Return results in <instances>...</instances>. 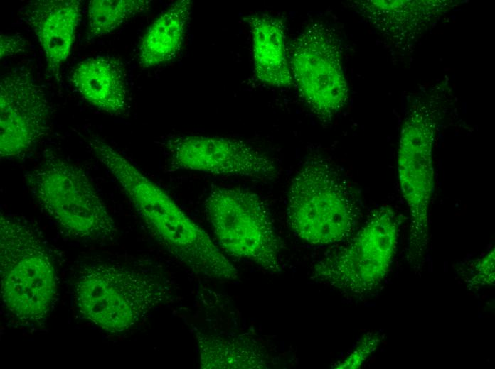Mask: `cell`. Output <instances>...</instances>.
Returning a JSON list of instances; mask_svg holds the SVG:
<instances>
[{
	"label": "cell",
	"instance_id": "cell-5",
	"mask_svg": "<svg viewBox=\"0 0 495 369\" xmlns=\"http://www.w3.org/2000/svg\"><path fill=\"white\" fill-rule=\"evenodd\" d=\"M38 205L66 234L86 241H108L117 228L85 172L50 150L26 174Z\"/></svg>",
	"mask_w": 495,
	"mask_h": 369
},
{
	"label": "cell",
	"instance_id": "cell-20",
	"mask_svg": "<svg viewBox=\"0 0 495 369\" xmlns=\"http://www.w3.org/2000/svg\"><path fill=\"white\" fill-rule=\"evenodd\" d=\"M26 40L15 35L1 34L0 36V58L13 56L25 51Z\"/></svg>",
	"mask_w": 495,
	"mask_h": 369
},
{
	"label": "cell",
	"instance_id": "cell-12",
	"mask_svg": "<svg viewBox=\"0 0 495 369\" xmlns=\"http://www.w3.org/2000/svg\"><path fill=\"white\" fill-rule=\"evenodd\" d=\"M81 6L80 0H38L23 9V19L43 50L47 70L58 81L75 40Z\"/></svg>",
	"mask_w": 495,
	"mask_h": 369
},
{
	"label": "cell",
	"instance_id": "cell-17",
	"mask_svg": "<svg viewBox=\"0 0 495 369\" xmlns=\"http://www.w3.org/2000/svg\"><path fill=\"white\" fill-rule=\"evenodd\" d=\"M147 0H91L88 4V35H107L132 17L148 10Z\"/></svg>",
	"mask_w": 495,
	"mask_h": 369
},
{
	"label": "cell",
	"instance_id": "cell-6",
	"mask_svg": "<svg viewBox=\"0 0 495 369\" xmlns=\"http://www.w3.org/2000/svg\"><path fill=\"white\" fill-rule=\"evenodd\" d=\"M437 111L435 105L425 101L409 111L402 125L397 153L399 186L410 218L406 257L417 272L422 268L430 240Z\"/></svg>",
	"mask_w": 495,
	"mask_h": 369
},
{
	"label": "cell",
	"instance_id": "cell-7",
	"mask_svg": "<svg viewBox=\"0 0 495 369\" xmlns=\"http://www.w3.org/2000/svg\"><path fill=\"white\" fill-rule=\"evenodd\" d=\"M400 230V219L390 206L376 208L345 245L314 265L312 278L350 295L371 293L388 275Z\"/></svg>",
	"mask_w": 495,
	"mask_h": 369
},
{
	"label": "cell",
	"instance_id": "cell-18",
	"mask_svg": "<svg viewBox=\"0 0 495 369\" xmlns=\"http://www.w3.org/2000/svg\"><path fill=\"white\" fill-rule=\"evenodd\" d=\"M382 340L383 336L378 332H367L364 334L358 340L350 352L342 360L335 363L332 368H360L377 350Z\"/></svg>",
	"mask_w": 495,
	"mask_h": 369
},
{
	"label": "cell",
	"instance_id": "cell-14",
	"mask_svg": "<svg viewBox=\"0 0 495 369\" xmlns=\"http://www.w3.org/2000/svg\"><path fill=\"white\" fill-rule=\"evenodd\" d=\"M245 21L250 27L252 36L256 78L270 87H289L293 79L285 45L284 21L265 13L248 15Z\"/></svg>",
	"mask_w": 495,
	"mask_h": 369
},
{
	"label": "cell",
	"instance_id": "cell-1",
	"mask_svg": "<svg viewBox=\"0 0 495 369\" xmlns=\"http://www.w3.org/2000/svg\"><path fill=\"white\" fill-rule=\"evenodd\" d=\"M97 159L119 184L150 235L194 274L234 280L238 271L206 231L161 187L100 138L89 141Z\"/></svg>",
	"mask_w": 495,
	"mask_h": 369
},
{
	"label": "cell",
	"instance_id": "cell-3",
	"mask_svg": "<svg viewBox=\"0 0 495 369\" xmlns=\"http://www.w3.org/2000/svg\"><path fill=\"white\" fill-rule=\"evenodd\" d=\"M172 296L161 277L106 262L82 267L75 277V308L85 320L110 334L134 328Z\"/></svg>",
	"mask_w": 495,
	"mask_h": 369
},
{
	"label": "cell",
	"instance_id": "cell-8",
	"mask_svg": "<svg viewBox=\"0 0 495 369\" xmlns=\"http://www.w3.org/2000/svg\"><path fill=\"white\" fill-rule=\"evenodd\" d=\"M204 211L222 251L270 273L282 271L280 241L264 200L242 187H213Z\"/></svg>",
	"mask_w": 495,
	"mask_h": 369
},
{
	"label": "cell",
	"instance_id": "cell-16",
	"mask_svg": "<svg viewBox=\"0 0 495 369\" xmlns=\"http://www.w3.org/2000/svg\"><path fill=\"white\" fill-rule=\"evenodd\" d=\"M198 364L204 369L267 368L268 356L255 340L244 336L198 332L196 336Z\"/></svg>",
	"mask_w": 495,
	"mask_h": 369
},
{
	"label": "cell",
	"instance_id": "cell-10",
	"mask_svg": "<svg viewBox=\"0 0 495 369\" xmlns=\"http://www.w3.org/2000/svg\"><path fill=\"white\" fill-rule=\"evenodd\" d=\"M164 146L175 170L259 180H271L277 172L271 158L238 139L188 134L170 137Z\"/></svg>",
	"mask_w": 495,
	"mask_h": 369
},
{
	"label": "cell",
	"instance_id": "cell-11",
	"mask_svg": "<svg viewBox=\"0 0 495 369\" xmlns=\"http://www.w3.org/2000/svg\"><path fill=\"white\" fill-rule=\"evenodd\" d=\"M48 97L30 72L14 70L0 82V155L23 157L50 129Z\"/></svg>",
	"mask_w": 495,
	"mask_h": 369
},
{
	"label": "cell",
	"instance_id": "cell-9",
	"mask_svg": "<svg viewBox=\"0 0 495 369\" xmlns=\"http://www.w3.org/2000/svg\"><path fill=\"white\" fill-rule=\"evenodd\" d=\"M289 60L302 100L321 121L331 119L348 94L335 33L324 23H309L292 42Z\"/></svg>",
	"mask_w": 495,
	"mask_h": 369
},
{
	"label": "cell",
	"instance_id": "cell-2",
	"mask_svg": "<svg viewBox=\"0 0 495 369\" xmlns=\"http://www.w3.org/2000/svg\"><path fill=\"white\" fill-rule=\"evenodd\" d=\"M1 299L15 320L26 325L43 323L58 296L53 255L41 235L19 217L0 216Z\"/></svg>",
	"mask_w": 495,
	"mask_h": 369
},
{
	"label": "cell",
	"instance_id": "cell-19",
	"mask_svg": "<svg viewBox=\"0 0 495 369\" xmlns=\"http://www.w3.org/2000/svg\"><path fill=\"white\" fill-rule=\"evenodd\" d=\"M495 250L491 248L478 259L470 268L466 276V286L472 290L491 287L495 282Z\"/></svg>",
	"mask_w": 495,
	"mask_h": 369
},
{
	"label": "cell",
	"instance_id": "cell-15",
	"mask_svg": "<svg viewBox=\"0 0 495 369\" xmlns=\"http://www.w3.org/2000/svg\"><path fill=\"white\" fill-rule=\"evenodd\" d=\"M193 2L179 0L169 6L149 26L138 47L137 59L144 68L172 61L184 43Z\"/></svg>",
	"mask_w": 495,
	"mask_h": 369
},
{
	"label": "cell",
	"instance_id": "cell-4",
	"mask_svg": "<svg viewBox=\"0 0 495 369\" xmlns=\"http://www.w3.org/2000/svg\"><path fill=\"white\" fill-rule=\"evenodd\" d=\"M359 208L346 180L327 161L306 162L292 178L287 218L294 234L312 246H330L353 236Z\"/></svg>",
	"mask_w": 495,
	"mask_h": 369
},
{
	"label": "cell",
	"instance_id": "cell-13",
	"mask_svg": "<svg viewBox=\"0 0 495 369\" xmlns=\"http://www.w3.org/2000/svg\"><path fill=\"white\" fill-rule=\"evenodd\" d=\"M71 82L79 94L97 109L121 115L127 108V87L122 62L115 57L97 55L80 62Z\"/></svg>",
	"mask_w": 495,
	"mask_h": 369
}]
</instances>
